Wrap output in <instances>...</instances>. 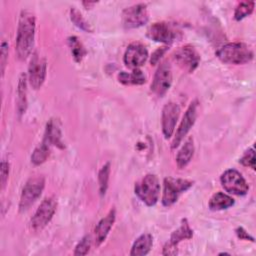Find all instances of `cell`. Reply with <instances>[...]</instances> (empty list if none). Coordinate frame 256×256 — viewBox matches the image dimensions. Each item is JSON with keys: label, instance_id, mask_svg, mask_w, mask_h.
<instances>
[{"label": "cell", "instance_id": "1", "mask_svg": "<svg viewBox=\"0 0 256 256\" xmlns=\"http://www.w3.org/2000/svg\"><path fill=\"white\" fill-rule=\"evenodd\" d=\"M35 15L29 10H22L16 35V53L19 59H26L32 52L35 38Z\"/></svg>", "mask_w": 256, "mask_h": 256}, {"label": "cell", "instance_id": "2", "mask_svg": "<svg viewBox=\"0 0 256 256\" xmlns=\"http://www.w3.org/2000/svg\"><path fill=\"white\" fill-rule=\"evenodd\" d=\"M216 56L224 63L239 65L250 62L254 57V53L243 42H230L221 46L216 51Z\"/></svg>", "mask_w": 256, "mask_h": 256}, {"label": "cell", "instance_id": "3", "mask_svg": "<svg viewBox=\"0 0 256 256\" xmlns=\"http://www.w3.org/2000/svg\"><path fill=\"white\" fill-rule=\"evenodd\" d=\"M134 192L137 197L147 206H154L159 200L160 183L156 175L146 174L135 183Z\"/></svg>", "mask_w": 256, "mask_h": 256}, {"label": "cell", "instance_id": "4", "mask_svg": "<svg viewBox=\"0 0 256 256\" xmlns=\"http://www.w3.org/2000/svg\"><path fill=\"white\" fill-rule=\"evenodd\" d=\"M193 181L188 179L166 177L163 182L162 204L165 207L173 205L183 192L193 186Z\"/></svg>", "mask_w": 256, "mask_h": 256}, {"label": "cell", "instance_id": "5", "mask_svg": "<svg viewBox=\"0 0 256 256\" xmlns=\"http://www.w3.org/2000/svg\"><path fill=\"white\" fill-rule=\"evenodd\" d=\"M45 187V179L43 176H34L27 180L25 183L19 202V209L21 212L26 211L31 205L40 197Z\"/></svg>", "mask_w": 256, "mask_h": 256}, {"label": "cell", "instance_id": "6", "mask_svg": "<svg viewBox=\"0 0 256 256\" xmlns=\"http://www.w3.org/2000/svg\"><path fill=\"white\" fill-rule=\"evenodd\" d=\"M56 209L57 201L53 197L45 198L37 208L33 217L31 218L30 224L32 229L35 231H40L44 227H46L53 218Z\"/></svg>", "mask_w": 256, "mask_h": 256}, {"label": "cell", "instance_id": "7", "mask_svg": "<svg viewBox=\"0 0 256 256\" xmlns=\"http://www.w3.org/2000/svg\"><path fill=\"white\" fill-rule=\"evenodd\" d=\"M220 182L222 187L230 194L243 196L246 195L249 186L242 176V174L235 169L226 170L220 177Z\"/></svg>", "mask_w": 256, "mask_h": 256}, {"label": "cell", "instance_id": "8", "mask_svg": "<svg viewBox=\"0 0 256 256\" xmlns=\"http://www.w3.org/2000/svg\"><path fill=\"white\" fill-rule=\"evenodd\" d=\"M149 20L147 5L144 3L134 4L122 11V23L127 29L138 28L145 25Z\"/></svg>", "mask_w": 256, "mask_h": 256}, {"label": "cell", "instance_id": "9", "mask_svg": "<svg viewBox=\"0 0 256 256\" xmlns=\"http://www.w3.org/2000/svg\"><path fill=\"white\" fill-rule=\"evenodd\" d=\"M172 84V70L167 62L159 65L155 72L151 83V91L158 97H162L167 93Z\"/></svg>", "mask_w": 256, "mask_h": 256}, {"label": "cell", "instance_id": "10", "mask_svg": "<svg viewBox=\"0 0 256 256\" xmlns=\"http://www.w3.org/2000/svg\"><path fill=\"white\" fill-rule=\"evenodd\" d=\"M197 114H198V101L194 100L188 106L186 112L184 113L182 121L179 124L178 129L176 130V133L171 145L172 148L178 147L179 144L182 142V140L185 138V136L188 134V132L190 131V129L192 128V126L196 121Z\"/></svg>", "mask_w": 256, "mask_h": 256}, {"label": "cell", "instance_id": "11", "mask_svg": "<svg viewBox=\"0 0 256 256\" xmlns=\"http://www.w3.org/2000/svg\"><path fill=\"white\" fill-rule=\"evenodd\" d=\"M147 37L155 42L170 44L179 37V32L169 23L156 22L148 28Z\"/></svg>", "mask_w": 256, "mask_h": 256}, {"label": "cell", "instance_id": "12", "mask_svg": "<svg viewBox=\"0 0 256 256\" xmlns=\"http://www.w3.org/2000/svg\"><path fill=\"white\" fill-rule=\"evenodd\" d=\"M46 71L47 65L45 59L40 57L37 52L33 53L28 68V81L33 89L37 90L43 85L46 78Z\"/></svg>", "mask_w": 256, "mask_h": 256}, {"label": "cell", "instance_id": "13", "mask_svg": "<svg viewBox=\"0 0 256 256\" xmlns=\"http://www.w3.org/2000/svg\"><path fill=\"white\" fill-rule=\"evenodd\" d=\"M173 58L182 69L189 73L193 72L200 62L199 53L191 45H185L177 49L173 54Z\"/></svg>", "mask_w": 256, "mask_h": 256}, {"label": "cell", "instance_id": "14", "mask_svg": "<svg viewBox=\"0 0 256 256\" xmlns=\"http://www.w3.org/2000/svg\"><path fill=\"white\" fill-rule=\"evenodd\" d=\"M180 114V107L175 102H168L162 108L161 128L165 139H169L175 130V126Z\"/></svg>", "mask_w": 256, "mask_h": 256}, {"label": "cell", "instance_id": "15", "mask_svg": "<svg viewBox=\"0 0 256 256\" xmlns=\"http://www.w3.org/2000/svg\"><path fill=\"white\" fill-rule=\"evenodd\" d=\"M193 236V230L191 229L188 220L182 219L180 226L172 232L169 241L163 247V255H176L177 245L186 239H191Z\"/></svg>", "mask_w": 256, "mask_h": 256}, {"label": "cell", "instance_id": "16", "mask_svg": "<svg viewBox=\"0 0 256 256\" xmlns=\"http://www.w3.org/2000/svg\"><path fill=\"white\" fill-rule=\"evenodd\" d=\"M148 58V51L146 47L138 42L131 43L123 56L124 64L130 69H138Z\"/></svg>", "mask_w": 256, "mask_h": 256}, {"label": "cell", "instance_id": "17", "mask_svg": "<svg viewBox=\"0 0 256 256\" xmlns=\"http://www.w3.org/2000/svg\"><path fill=\"white\" fill-rule=\"evenodd\" d=\"M116 219V210L112 208L108 214L103 217L95 227V244L96 246H100L107 238L114 222Z\"/></svg>", "mask_w": 256, "mask_h": 256}, {"label": "cell", "instance_id": "18", "mask_svg": "<svg viewBox=\"0 0 256 256\" xmlns=\"http://www.w3.org/2000/svg\"><path fill=\"white\" fill-rule=\"evenodd\" d=\"M43 140L49 143L51 146H56L60 149H63L64 143L62 141V131H61V125L58 119L51 118L45 128V133Z\"/></svg>", "mask_w": 256, "mask_h": 256}, {"label": "cell", "instance_id": "19", "mask_svg": "<svg viewBox=\"0 0 256 256\" xmlns=\"http://www.w3.org/2000/svg\"><path fill=\"white\" fill-rule=\"evenodd\" d=\"M153 245V237L149 233L140 235L133 243L130 255L131 256H143L147 255Z\"/></svg>", "mask_w": 256, "mask_h": 256}, {"label": "cell", "instance_id": "20", "mask_svg": "<svg viewBox=\"0 0 256 256\" xmlns=\"http://www.w3.org/2000/svg\"><path fill=\"white\" fill-rule=\"evenodd\" d=\"M194 143L193 139L189 138L185 141V143L182 145L180 150L178 151V154L176 156V164L179 169L185 168L189 162L191 161L193 155H194Z\"/></svg>", "mask_w": 256, "mask_h": 256}, {"label": "cell", "instance_id": "21", "mask_svg": "<svg viewBox=\"0 0 256 256\" xmlns=\"http://www.w3.org/2000/svg\"><path fill=\"white\" fill-rule=\"evenodd\" d=\"M234 203L235 201L231 196L223 192H216L210 198L208 207L212 211H220V210H225L230 208L231 206L234 205Z\"/></svg>", "mask_w": 256, "mask_h": 256}, {"label": "cell", "instance_id": "22", "mask_svg": "<svg viewBox=\"0 0 256 256\" xmlns=\"http://www.w3.org/2000/svg\"><path fill=\"white\" fill-rule=\"evenodd\" d=\"M27 80L28 77L25 73H22L20 75L18 86H17V111L21 115L25 112L27 108Z\"/></svg>", "mask_w": 256, "mask_h": 256}, {"label": "cell", "instance_id": "23", "mask_svg": "<svg viewBox=\"0 0 256 256\" xmlns=\"http://www.w3.org/2000/svg\"><path fill=\"white\" fill-rule=\"evenodd\" d=\"M118 81L124 85H142L146 82V76L142 70L133 69L131 73L122 71L118 74Z\"/></svg>", "mask_w": 256, "mask_h": 256}, {"label": "cell", "instance_id": "24", "mask_svg": "<svg viewBox=\"0 0 256 256\" xmlns=\"http://www.w3.org/2000/svg\"><path fill=\"white\" fill-rule=\"evenodd\" d=\"M51 147L52 146L49 143L42 140V142L34 149L32 155H31V162L34 165H40V164L44 163L50 155Z\"/></svg>", "mask_w": 256, "mask_h": 256}, {"label": "cell", "instance_id": "25", "mask_svg": "<svg viewBox=\"0 0 256 256\" xmlns=\"http://www.w3.org/2000/svg\"><path fill=\"white\" fill-rule=\"evenodd\" d=\"M68 45L75 62L80 63L86 55V49L80 40L76 36H70L68 38Z\"/></svg>", "mask_w": 256, "mask_h": 256}, {"label": "cell", "instance_id": "26", "mask_svg": "<svg viewBox=\"0 0 256 256\" xmlns=\"http://www.w3.org/2000/svg\"><path fill=\"white\" fill-rule=\"evenodd\" d=\"M109 176H110V163H105L98 173V184H99V193L101 196H104L106 194V191L108 189V183H109Z\"/></svg>", "mask_w": 256, "mask_h": 256}, {"label": "cell", "instance_id": "27", "mask_svg": "<svg viewBox=\"0 0 256 256\" xmlns=\"http://www.w3.org/2000/svg\"><path fill=\"white\" fill-rule=\"evenodd\" d=\"M255 2L254 1H243L240 2L234 11V19L237 21H240L244 19L245 17L252 14L254 10Z\"/></svg>", "mask_w": 256, "mask_h": 256}, {"label": "cell", "instance_id": "28", "mask_svg": "<svg viewBox=\"0 0 256 256\" xmlns=\"http://www.w3.org/2000/svg\"><path fill=\"white\" fill-rule=\"evenodd\" d=\"M70 19L75 24V26H77L79 29H81L85 32H92L93 31L90 24L85 20V18L82 16L80 11L75 7H72L70 9Z\"/></svg>", "mask_w": 256, "mask_h": 256}, {"label": "cell", "instance_id": "29", "mask_svg": "<svg viewBox=\"0 0 256 256\" xmlns=\"http://www.w3.org/2000/svg\"><path fill=\"white\" fill-rule=\"evenodd\" d=\"M90 247H91V236L90 235H86L76 245L73 254L76 255V256L86 255L89 252Z\"/></svg>", "mask_w": 256, "mask_h": 256}, {"label": "cell", "instance_id": "30", "mask_svg": "<svg viewBox=\"0 0 256 256\" xmlns=\"http://www.w3.org/2000/svg\"><path fill=\"white\" fill-rule=\"evenodd\" d=\"M239 162L246 166V167H250L251 169L255 170V152L253 148H249L248 150L245 151V153L243 154V156L240 158Z\"/></svg>", "mask_w": 256, "mask_h": 256}, {"label": "cell", "instance_id": "31", "mask_svg": "<svg viewBox=\"0 0 256 256\" xmlns=\"http://www.w3.org/2000/svg\"><path fill=\"white\" fill-rule=\"evenodd\" d=\"M9 175V163L6 161L1 162V168H0V181H1V190H3L6 186L7 180Z\"/></svg>", "mask_w": 256, "mask_h": 256}, {"label": "cell", "instance_id": "32", "mask_svg": "<svg viewBox=\"0 0 256 256\" xmlns=\"http://www.w3.org/2000/svg\"><path fill=\"white\" fill-rule=\"evenodd\" d=\"M1 73L2 76L4 75V71H5V67H6V63H7V59H8V43L6 41H3L1 43Z\"/></svg>", "mask_w": 256, "mask_h": 256}, {"label": "cell", "instance_id": "33", "mask_svg": "<svg viewBox=\"0 0 256 256\" xmlns=\"http://www.w3.org/2000/svg\"><path fill=\"white\" fill-rule=\"evenodd\" d=\"M168 50V47L167 46H162V47H159L157 50H155L153 53H152V56L150 58V63L151 65H156L160 59L162 58V56L166 53V51Z\"/></svg>", "mask_w": 256, "mask_h": 256}, {"label": "cell", "instance_id": "34", "mask_svg": "<svg viewBox=\"0 0 256 256\" xmlns=\"http://www.w3.org/2000/svg\"><path fill=\"white\" fill-rule=\"evenodd\" d=\"M235 233H236L237 237H238L240 240H247V241L254 242V237H252L243 227H238V228L235 230Z\"/></svg>", "mask_w": 256, "mask_h": 256}, {"label": "cell", "instance_id": "35", "mask_svg": "<svg viewBox=\"0 0 256 256\" xmlns=\"http://www.w3.org/2000/svg\"><path fill=\"white\" fill-rule=\"evenodd\" d=\"M94 4H96V2H83V5L86 6V8H88L89 6H92Z\"/></svg>", "mask_w": 256, "mask_h": 256}, {"label": "cell", "instance_id": "36", "mask_svg": "<svg viewBox=\"0 0 256 256\" xmlns=\"http://www.w3.org/2000/svg\"><path fill=\"white\" fill-rule=\"evenodd\" d=\"M229 255V253H227V252H221V253H219V255Z\"/></svg>", "mask_w": 256, "mask_h": 256}]
</instances>
